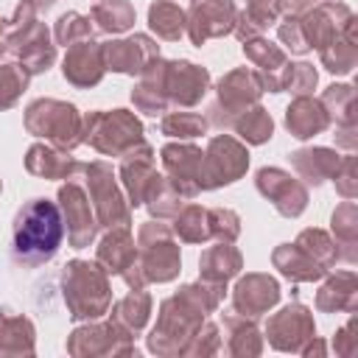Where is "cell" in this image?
I'll use <instances>...</instances> for the list:
<instances>
[{
    "label": "cell",
    "mask_w": 358,
    "mask_h": 358,
    "mask_svg": "<svg viewBox=\"0 0 358 358\" xmlns=\"http://www.w3.org/2000/svg\"><path fill=\"white\" fill-rule=\"evenodd\" d=\"M199 268H201V277L199 280H204L210 285L227 288V282L243 268V257L232 246V241H221V243H215V246H210V249L201 252Z\"/></svg>",
    "instance_id": "26"
},
{
    "label": "cell",
    "mask_w": 358,
    "mask_h": 358,
    "mask_svg": "<svg viewBox=\"0 0 358 358\" xmlns=\"http://www.w3.org/2000/svg\"><path fill=\"white\" fill-rule=\"evenodd\" d=\"M185 17H187L185 34L190 36L193 45L201 48L210 39L232 34L238 8L232 0H190V8L185 11Z\"/></svg>",
    "instance_id": "16"
},
{
    "label": "cell",
    "mask_w": 358,
    "mask_h": 358,
    "mask_svg": "<svg viewBox=\"0 0 358 358\" xmlns=\"http://www.w3.org/2000/svg\"><path fill=\"white\" fill-rule=\"evenodd\" d=\"M232 129H235L238 137L246 140L249 145H260V143L271 140L274 120H271V115H268L260 103H255V106H249L246 112H241V115L232 120Z\"/></svg>",
    "instance_id": "38"
},
{
    "label": "cell",
    "mask_w": 358,
    "mask_h": 358,
    "mask_svg": "<svg viewBox=\"0 0 358 358\" xmlns=\"http://www.w3.org/2000/svg\"><path fill=\"white\" fill-rule=\"evenodd\" d=\"M260 92H263V87H260L255 70H246V67L229 70L215 87V101L210 106L207 123H215L218 129H232V120L241 112H246L249 106H255L260 101Z\"/></svg>",
    "instance_id": "10"
},
{
    "label": "cell",
    "mask_w": 358,
    "mask_h": 358,
    "mask_svg": "<svg viewBox=\"0 0 358 358\" xmlns=\"http://www.w3.org/2000/svg\"><path fill=\"white\" fill-rule=\"evenodd\" d=\"M352 330H355V319H350L341 330H338V336H336V352L338 355H355V350H358V341H355V336H352Z\"/></svg>",
    "instance_id": "53"
},
{
    "label": "cell",
    "mask_w": 358,
    "mask_h": 358,
    "mask_svg": "<svg viewBox=\"0 0 358 358\" xmlns=\"http://www.w3.org/2000/svg\"><path fill=\"white\" fill-rule=\"evenodd\" d=\"M103 53H101V45L92 42V39H84V42H76L67 48V56L62 62V73L64 78L73 84V87H95L101 78H103Z\"/></svg>",
    "instance_id": "22"
},
{
    "label": "cell",
    "mask_w": 358,
    "mask_h": 358,
    "mask_svg": "<svg viewBox=\"0 0 358 358\" xmlns=\"http://www.w3.org/2000/svg\"><path fill=\"white\" fill-rule=\"evenodd\" d=\"M67 352L76 358L84 355H131L134 352V336L123 330L117 322H90L84 327H76L67 336Z\"/></svg>",
    "instance_id": "11"
},
{
    "label": "cell",
    "mask_w": 358,
    "mask_h": 358,
    "mask_svg": "<svg viewBox=\"0 0 358 358\" xmlns=\"http://www.w3.org/2000/svg\"><path fill=\"white\" fill-rule=\"evenodd\" d=\"M302 252H308L319 266H324L327 271L341 260L338 257V246H336V241L327 235V232H322V229H302L299 232V238L294 241Z\"/></svg>",
    "instance_id": "43"
},
{
    "label": "cell",
    "mask_w": 358,
    "mask_h": 358,
    "mask_svg": "<svg viewBox=\"0 0 358 358\" xmlns=\"http://www.w3.org/2000/svg\"><path fill=\"white\" fill-rule=\"evenodd\" d=\"M285 126L296 140H310L330 126V115L322 101L310 95H296L285 109Z\"/></svg>",
    "instance_id": "24"
},
{
    "label": "cell",
    "mask_w": 358,
    "mask_h": 358,
    "mask_svg": "<svg viewBox=\"0 0 358 358\" xmlns=\"http://www.w3.org/2000/svg\"><path fill=\"white\" fill-rule=\"evenodd\" d=\"M277 20H280L277 3H246V8L238 11V20H235L232 34L243 42V39L260 36V34H263L266 28H271Z\"/></svg>",
    "instance_id": "35"
},
{
    "label": "cell",
    "mask_w": 358,
    "mask_h": 358,
    "mask_svg": "<svg viewBox=\"0 0 358 358\" xmlns=\"http://www.w3.org/2000/svg\"><path fill=\"white\" fill-rule=\"evenodd\" d=\"M162 168H165V182L182 196L193 199L201 193V148L193 143H168L162 151Z\"/></svg>",
    "instance_id": "17"
},
{
    "label": "cell",
    "mask_w": 358,
    "mask_h": 358,
    "mask_svg": "<svg viewBox=\"0 0 358 358\" xmlns=\"http://www.w3.org/2000/svg\"><path fill=\"white\" fill-rule=\"evenodd\" d=\"M148 25L151 31L165 39V42H176L185 36V28H187V17H185V8H179L173 0H157L151 3L148 8Z\"/></svg>",
    "instance_id": "34"
},
{
    "label": "cell",
    "mask_w": 358,
    "mask_h": 358,
    "mask_svg": "<svg viewBox=\"0 0 358 358\" xmlns=\"http://www.w3.org/2000/svg\"><path fill=\"white\" fill-rule=\"evenodd\" d=\"M145 207H148V213H151V218H157V221H165V218H173L179 210H182V196L165 182L148 201H145Z\"/></svg>",
    "instance_id": "49"
},
{
    "label": "cell",
    "mask_w": 358,
    "mask_h": 358,
    "mask_svg": "<svg viewBox=\"0 0 358 358\" xmlns=\"http://www.w3.org/2000/svg\"><path fill=\"white\" fill-rule=\"evenodd\" d=\"M341 157L333 148H299L291 154V165L294 171L308 182V185H322L324 179H333L336 168H338Z\"/></svg>",
    "instance_id": "31"
},
{
    "label": "cell",
    "mask_w": 358,
    "mask_h": 358,
    "mask_svg": "<svg viewBox=\"0 0 358 358\" xmlns=\"http://www.w3.org/2000/svg\"><path fill=\"white\" fill-rule=\"evenodd\" d=\"M313 336H316L313 313L299 302L285 305L282 310H277L266 322V338L280 352H302V347Z\"/></svg>",
    "instance_id": "15"
},
{
    "label": "cell",
    "mask_w": 358,
    "mask_h": 358,
    "mask_svg": "<svg viewBox=\"0 0 358 358\" xmlns=\"http://www.w3.org/2000/svg\"><path fill=\"white\" fill-rule=\"evenodd\" d=\"M0 355H34V324L17 313H0Z\"/></svg>",
    "instance_id": "33"
},
{
    "label": "cell",
    "mask_w": 358,
    "mask_h": 358,
    "mask_svg": "<svg viewBox=\"0 0 358 358\" xmlns=\"http://www.w3.org/2000/svg\"><path fill=\"white\" fill-rule=\"evenodd\" d=\"M137 260L123 271L129 288H145L148 282H171L179 274L182 255L171 227L159 221H145L137 232Z\"/></svg>",
    "instance_id": "3"
},
{
    "label": "cell",
    "mask_w": 358,
    "mask_h": 358,
    "mask_svg": "<svg viewBox=\"0 0 358 358\" xmlns=\"http://www.w3.org/2000/svg\"><path fill=\"white\" fill-rule=\"evenodd\" d=\"M165 137H179V140H190L199 134H207L210 123L207 117H201L199 112H168L159 123Z\"/></svg>",
    "instance_id": "44"
},
{
    "label": "cell",
    "mask_w": 358,
    "mask_h": 358,
    "mask_svg": "<svg viewBox=\"0 0 358 358\" xmlns=\"http://www.w3.org/2000/svg\"><path fill=\"white\" fill-rule=\"evenodd\" d=\"M333 182H336V190L344 196V199H352L358 185H355V157H344L333 173Z\"/></svg>",
    "instance_id": "52"
},
{
    "label": "cell",
    "mask_w": 358,
    "mask_h": 358,
    "mask_svg": "<svg viewBox=\"0 0 358 358\" xmlns=\"http://www.w3.org/2000/svg\"><path fill=\"white\" fill-rule=\"evenodd\" d=\"M330 115L336 117V126H355V90L350 84H333L319 98Z\"/></svg>",
    "instance_id": "41"
},
{
    "label": "cell",
    "mask_w": 358,
    "mask_h": 358,
    "mask_svg": "<svg viewBox=\"0 0 358 358\" xmlns=\"http://www.w3.org/2000/svg\"><path fill=\"white\" fill-rule=\"evenodd\" d=\"M73 179H84V190L87 199L92 204V213L98 218V227H129V199L123 196V190L115 182L112 168L103 159L95 162H78Z\"/></svg>",
    "instance_id": "7"
},
{
    "label": "cell",
    "mask_w": 358,
    "mask_h": 358,
    "mask_svg": "<svg viewBox=\"0 0 358 358\" xmlns=\"http://www.w3.org/2000/svg\"><path fill=\"white\" fill-rule=\"evenodd\" d=\"M330 224H333L338 257L347 260V263H355V243H358V213H355V204L347 199V201L333 213Z\"/></svg>",
    "instance_id": "36"
},
{
    "label": "cell",
    "mask_w": 358,
    "mask_h": 358,
    "mask_svg": "<svg viewBox=\"0 0 358 358\" xmlns=\"http://www.w3.org/2000/svg\"><path fill=\"white\" fill-rule=\"evenodd\" d=\"M173 235L185 243H204L210 241V224H207V210L199 204H182V210L173 215Z\"/></svg>",
    "instance_id": "39"
},
{
    "label": "cell",
    "mask_w": 358,
    "mask_h": 358,
    "mask_svg": "<svg viewBox=\"0 0 358 358\" xmlns=\"http://www.w3.org/2000/svg\"><path fill=\"white\" fill-rule=\"evenodd\" d=\"M280 3H282V0H277V8H280Z\"/></svg>",
    "instance_id": "57"
},
{
    "label": "cell",
    "mask_w": 358,
    "mask_h": 358,
    "mask_svg": "<svg viewBox=\"0 0 358 358\" xmlns=\"http://www.w3.org/2000/svg\"><path fill=\"white\" fill-rule=\"evenodd\" d=\"M59 210H62V221L67 224V241L73 249H84L92 243L95 229H98V218L92 213V204L87 199V190L81 187L78 179H67L59 187Z\"/></svg>",
    "instance_id": "14"
},
{
    "label": "cell",
    "mask_w": 358,
    "mask_h": 358,
    "mask_svg": "<svg viewBox=\"0 0 358 358\" xmlns=\"http://www.w3.org/2000/svg\"><path fill=\"white\" fill-rule=\"evenodd\" d=\"M210 90V73L193 62H168L165 95L171 106H196Z\"/></svg>",
    "instance_id": "20"
},
{
    "label": "cell",
    "mask_w": 358,
    "mask_h": 358,
    "mask_svg": "<svg viewBox=\"0 0 358 358\" xmlns=\"http://www.w3.org/2000/svg\"><path fill=\"white\" fill-rule=\"evenodd\" d=\"M6 50L28 70V76L45 73L56 62V45L50 42V34L45 22L36 20V8L25 0H20L14 17L6 22V36H3Z\"/></svg>",
    "instance_id": "4"
},
{
    "label": "cell",
    "mask_w": 358,
    "mask_h": 358,
    "mask_svg": "<svg viewBox=\"0 0 358 358\" xmlns=\"http://www.w3.org/2000/svg\"><path fill=\"white\" fill-rule=\"evenodd\" d=\"M165 70L168 62L165 59H151L143 70H140V84L131 90V103L143 112V115H162L168 112V95H165Z\"/></svg>",
    "instance_id": "23"
},
{
    "label": "cell",
    "mask_w": 358,
    "mask_h": 358,
    "mask_svg": "<svg viewBox=\"0 0 358 358\" xmlns=\"http://www.w3.org/2000/svg\"><path fill=\"white\" fill-rule=\"evenodd\" d=\"M103 53V67L112 73H123V76H140V70L159 56V45L145 36V34H134L129 39H115V42H103L101 45Z\"/></svg>",
    "instance_id": "19"
},
{
    "label": "cell",
    "mask_w": 358,
    "mask_h": 358,
    "mask_svg": "<svg viewBox=\"0 0 358 358\" xmlns=\"http://www.w3.org/2000/svg\"><path fill=\"white\" fill-rule=\"evenodd\" d=\"M25 3H31V6L36 8V14H39V11H48V8H50L56 0H25Z\"/></svg>",
    "instance_id": "54"
},
{
    "label": "cell",
    "mask_w": 358,
    "mask_h": 358,
    "mask_svg": "<svg viewBox=\"0 0 358 358\" xmlns=\"http://www.w3.org/2000/svg\"><path fill=\"white\" fill-rule=\"evenodd\" d=\"M64 221L56 201L31 199L14 218V260L22 266H39L50 260L62 243Z\"/></svg>",
    "instance_id": "2"
},
{
    "label": "cell",
    "mask_w": 358,
    "mask_h": 358,
    "mask_svg": "<svg viewBox=\"0 0 358 358\" xmlns=\"http://www.w3.org/2000/svg\"><path fill=\"white\" fill-rule=\"evenodd\" d=\"M76 159L67 157V151L56 148V145H45V143H34L25 154V168L28 173L34 176H42V179H73L76 173Z\"/></svg>",
    "instance_id": "27"
},
{
    "label": "cell",
    "mask_w": 358,
    "mask_h": 358,
    "mask_svg": "<svg viewBox=\"0 0 358 358\" xmlns=\"http://www.w3.org/2000/svg\"><path fill=\"white\" fill-rule=\"evenodd\" d=\"M148 316H151V294L145 288H131L123 299L112 305V322H117L131 336H137L148 324Z\"/></svg>",
    "instance_id": "32"
},
{
    "label": "cell",
    "mask_w": 358,
    "mask_h": 358,
    "mask_svg": "<svg viewBox=\"0 0 358 358\" xmlns=\"http://www.w3.org/2000/svg\"><path fill=\"white\" fill-rule=\"evenodd\" d=\"M277 34H280V42H282L291 53H308V50H310L308 42H305L299 17H285V20L277 25Z\"/></svg>",
    "instance_id": "51"
},
{
    "label": "cell",
    "mask_w": 358,
    "mask_h": 358,
    "mask_svg": "<svg viewBox=\"0 0 358 358\" xmlns=\"http://www.w3.org/2000/svg\"><path fill=\"white\" fill-rule=\"evenodd\" d=\"M246 3H277V0H246Z\"/></svg>",
    "instance_id": "56"
},
{
    "label": "cell",
    "mask_w": 358,
    "mask_h": 358,
    "mask_svg": "<svg viewBox=\"0 0 358 358\" xmlns=\"http://www.w3.org/2000/svg\"><path fill=\"white\" fill-rule=\"evenodd\" d=\"M28 70L22 64H0V109H11L28 87Z\"/></svg>",
    "instance_id": "47"
},
{
    "label": "cell",
    "mask_w": 358,
    "mask_h": 358,
    "mask_svg": "<svg viewBox=\"0 0 358 358\" xmlns=\"http://www.w3.org/2000/svg\"><path fill=\"white\" fill-rule=\"evenodd\" d=\"M358 302V280L352 271H336L316 294V308L322 313H338V310H355Z\"/></svg>",
    "instance_id": "30"
},
{
    "label": "cell",
    "mask_w": 358,
    "mask_h": 358,
    "mask_svg": "<svg viewBox=\"0 0 358 358\" xmlns=\"http://www.w3.org/2000/svg\"><path fill=\"white\" fill-rule=\"evenodd\" d=\"M319 56H322V64L330 73L347 76L355 67V62H358V39L355 36H338L327 48H322Z\"/></svg>",
    "instance_id": "42"
},
{
    "label": "cell",
    "mask_w": 358,
    "mask_h": 358,
    "mask_svg": "<svg viewBox=\"0 0 358 358\" xmlns=\"http://www.w3.org/2000/svg\"><path fill=\"white\" fill-rule=\"evenodd\" d=\"M84 143L103 157H123L143 143V123L126 109L90 112L84 115Z\"/></svg>",
    "instance_id": "8"
},
{
    "label": "cell",
    "mask_w": 358,
    "mask_h": 358,
    "mask_svg": "<svg viewBox=\"0 0 358 358\" xmlns=\"http://www.w3.org/2000/svg\"><path fill=\"white\" fill-rule=\"evenodd\" d=\"M302 34L308 48H327L333 39L338 36H355V17L344 3L336 0H324L319 6H310L302 17H299Z\"/></svg>",
    "instance_id": "12"
},
{
    "label": "cell",
    "mask_w": 358,
    "mask_h": 358,
    "mask_svg": "<svg viewBox=\"0 0 358 358\" xmlns=\"http://www.w3.org/2000/svg\"><path fill=\"white\" fill-rule=\"evenodd\" d=\"M25 129L34 137H45L62 151H73L84 143V117L78 109L59 98H39L25 109Z\"/></svg>",
    "instance_id": "6"
},
{
    "label": "cell",
    "mask_w": 358,
    "mask_h": 358,
    "mask_svg": "<svg viewBox=\"0 0 358 358\" xmlns=\"http://www.w3.org/2000/svg\"><path fill=\"white\" fill-rule=\"evenodd\" d=\"M207 224H210V238L235 241L241 235V218H238L235 210L213 207V210H207Z\"/></svg>",
    "instance_id": "48"
},
{
    "label": "cell",
    "mask_w": 358,
    "mask_h": 358,
    "mask_svg": "<svg viewBox=\"0 0 358 358\" xmlns=\"http://www.w3.org/2000/svg\"><path fill=\"white\" fill-rule=\"evenodd\" d=\"M224 330H227V352L246 358V355H260L263 352V336L255 324V319L241 316L238 310L224 313Z\"/></svg>",
    "instance_id": "28"
},
{
    "label": "cell",
    "mask_w": 358,
    "mask_h": 358,
    "mask_svg": "<svg viewBox=\"0 0 358 358\" xmlns=\"http://www.w3.org/2000/svg\"><path fill=\"white\" fill-rule=\"evenodd\" d=\"M90 20L106 34H123L134 25V6L129 0H101L92 6Z\"/></svg>",
    "instance_id": "37"
},
{
    "label": "cell",
    "mask_w": 358,
    "mask_h": 358,
    "mask_svg": "<svg viewBox=\"0 0 358 358\" xmlns=\"http://www.w3.org/2000/svg\"><path fill=\"white\" fill-rule=\"evenodd\" d=\"M137 260V246H134V238L129 232V227H112L101 243H98V252H95V263L106 271V274H117L123 277V271Z\"/></svg>",
    "instance_id": "25"
},
{
    "label": "cell",
    "mask_w": 358,
    "mask_h": 358,
    "mask_svg": "<svg viewBox=\"0 0 358 358\" xmlns=\"http://www.w3.org/2000/svg\"><path fill=\"white\" fill-rule=\"evenodd\" d=\"M53 36H56V45H76V42H84V39H92V25H90V17L78 14V11H67L56 20V28H53Z\"/></svg>",
    "instance_id": "46"
},
{
    "label": "cell",
    "mask_w": 358,
    "mask_h": 358,
    "mask_svg": "<svg viewBox=\"0 0 358 358\" xmlns=\"http://www.w3.org/2000/svg\"><path fill=\"white\" fill-rule=\"evenodd\" d=\"M277 302H280V285L271 274H260V271L246 274L232 288V310L249 319L268 313Z\"/></svg>",
    "instance_id": "21"
},
{
    "label": "cell",
    "mask_w": 358,
    "mask_h": 358,
    "mask_svg": "<svg viewBox=\"0 0 358 358\" xmlns=\"http://www.w3.org/2000/svg\"><path fill=\"white\" fill-rule=\"evenodd\" d=\"M117 176H120L123 190L129 196V207L145 204L165 185V176L157 173V165H154V148L145 140L140 145H134L129 154L120 157Z\"/></svg>",
    "instance_id": "13"
},
{
    "label": "cell",
    "mask_w": 358,
    "mask_h": 358,
    "mask_svg": "<svg viewBox=\"0 0 358 358\" xmlns=\"http://www.w3.org/2000/svg\"><path fill=\"white\" fill-rule=\"evenodd\" d=\"M221 350V336H218V327L213 322H201V327L196 330V336L190 338L185 355H215Z\"/></svg>",
    "instance_id": "50"
},
{
    "label": "cell",
    "mask_w": 358,
    "mask_h": 358,
    "mask_svg": "<svg viewBox=\"0 0 358 358\" xmlns=\"http://www.w3.org/2000/svg\"><path fill=\"white\" fill-rule=\"evenodd\" d=\"M274 260V268H280L282 277L294 280V282H313V280H322L327 274L324 266H319L308 252H302L296 243H282L274 249L271 255Z\"/></svg>",
    "instance_id": "29"
},
{
    "label": "cell",
    "mask_w": 358,
    "mask_h": 358,
    "mask_svg": "<svg viewBox=\"0 0 358 358\" xmlns=\"http://www.w3.org/2000/svg\"><path fill=\"white\" fill-rule=\"evenodd\" d=\"M0 190H3V185H0Z\"/></svg>",
    "instance_id": "59"
},
{
    "label": "cell",
    "mask_w": 358,
    "mask_h": 358,
    "mask_svg": "<svg viewBox=\"0 0 358 358\" xmlns=\"http://www.w3.org/2000/svg\"><path fill=\"white\" fill-rule=\"evenodd\" d=\"M255 185H257L260 196H266L274 204V210L285 218H296L308 207L305 185L282 168H260L255 176Z\"/></svg>",
    "instance_id": "18"
},
{
    "label": "cell",
    "mask_w": 358,
    "mask_h": 358,
    "mask_svg": "<svg viewBox=\"0 0 358 358\" xmlns=\"http://www.w3.org/2000/svg\"><path fill=\"white\" fill-rule=\"evenodd\" d=\"M316 87V70L308 62H285L280 70V92H294V95H310Z\"/></svg>",
    "instance_id": "45"
},
{
    "label": "cell",
    "mask_w": 358,
    "mask_h": 358,
    "mask_svg": "<svg viewBox=\"0 0 358 358\" xmlns=\"http://www.w3.org/2000/svg\"><path fill=\"white\" fill-rule=\"evenodd\" d=\"M3 36H6V20H0V53L6 50V45H3Z\"/></svg>",
    "instance_id": "55"
},
{
    "label": "cell",
    "mask_w": 358,
    "mask_h": 358,
    "mask_svg": "<svg viewBox=\"0 0 358 358\" xmlns=\"http://www.w3.org/2000/svg\"><path fill=\"white\" fill-rule=\"evenodd\" d=\"M95 3H101V0H95Z\"/></svg>",
    "instance_id": "58"
},
{
    "label": "cell",
    "mask_w": 358,
    "mask_h": 358,
    "mask_svg": "<svg viewBox=\"0 0 358 358\" xmlns=\"http://www.w3.org/2000/svg\"><path fill=\"white\" fill-rule=\"evenodd\" d=\"M243 56L260 70V73H280L282 64L288 62L285 50L263 36H252V39H243Z\"/></svg>",
    "instance_id": "40"
},
{
    "label": "cell",
    "mask_w": 358,
    "mask_h": 358,
    "mask_svg": "<svg viewBox=\"0 0 358 358\" xmlns=\"http://www.w3.org/2000/svg\"><path fill=\"white\" fill-rule=\"evenodd\" d=\"M249 168V151L232 134H215L201 154V190H218L224 185L238 182Z\"/></svg>",
    "instance_id": "9"
},
{
    "label": "cell",
    "mask_w": 358,
    "mask_h": 358,
    "mask_svg": "<svg viewBox=\"0 0 358 358\" xmlns=\"http://www.w3.org/2000/svg\"><path fill=\"white\" fill-rule=\"evenodd\" d=\"M224 299L221 285H210L204 280L182 285L173 296L159 305V316L154 330L148 333V350L157 355H185L190 338Z\"/></svg>",
    "instance_id": "1"
},
{
    "label": "cell",
    "mask_w": 358,
    "mask_h": 358,
    "mask_svg": "<svg viewBox=\"0 0 358 358\" xmlns=\"http://www.w3.org/2000/svg\"><path fill=\"white\" fill-rule=\"evenodd\" d=\"M62 291L67 310L76 322H92L103 316L112 305V291L106 271L90 260H70L62 271Z\"/></svg>",
    "instance_id": "5"
}]
</instances>
